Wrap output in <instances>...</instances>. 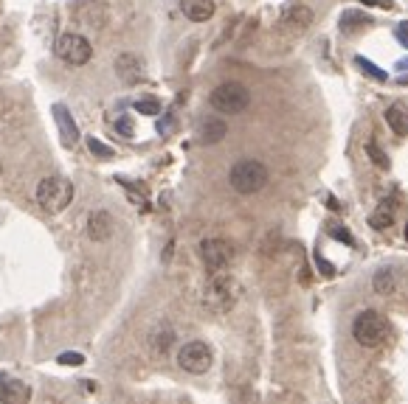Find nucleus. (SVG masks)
<instances>
[{"mask_svg": "<svg viewBox=\"0 0 408 404\" xmlns=\"http://www.w3.org/2000/svg\"><path fill=\"white\" fill-rule=\"evenodd\" d=\"M228 182L237 194H256L268 185V166L262 161H253V158H242L231 166Z\"/></svg>", "mask_w": 408, "mask_h": 404, "instance_id": "obj_1", "label": "nucleus"}, {"mask_svg": "<svg viewBox=\"0 0 408 404\" xmlns=\"http://www.w3.org/2000/svg\"><path fill=\"white\" fill-rule=\"evenodd\" d=\"M352 337L363 348H377L389 337V320L381 312H374V309H366L352 323Z\"/></svg>", "mask_w": 408, "mask_h": 404, "instance_id": "obj_2", "label": "nucleus"}, {"mask_svg": "<svg viewBox=\"0 0 408 404\" xmlns=\"http://www.w3.org/2000/svg\"><path fill=\"white\" fill-rule=\"evenodd\" d=\"M209 104L223 115H237L251 104V90L240 82H223L212 90Z\"/></svg>", "mask_w": 408, "mask_h": 404, "instance_id": "obj_3", "label": "nucleus"}, {"mask_svg": "<svg viewBox=\"0 0 408 404\" xmlns=\"http://www.w3.org/2000/svg\"><path fill=\"white\" fill-rule=\"evenodd\" d=\"M234 303H237L234 278L225 272H214V278L206 284V292H203V306H206L209 312H228Z\"/></svg>", "mask_w": 408, "mask_h": 404, "instance_id": "obj_4", "label": "nucleus"}, {"mask_svg": "<svg viewBox=\"0 0 408 404\" xmlns=\"http://www.w3.org/2000/svg\"><path fill=\"white\" fill-rule=\"evenodd\" d=\"M71 200H73L71 180H65V177H45V180H40V185H37V202L45 211L60 213V211H65L71 205Z\"/></svg>", "mask_w": 408, "mask_h": 404, "instance_id": "obj_5", "label": "nucleus"}, {"mask_svg": "<svg viewBox=\"0 0 408 404\" xmlns=\"http://www.w3.org/2000/svg\"><path fill=\"white\" fill-rule=\"evenodd\" d=\"M54 51L63 62H68V65H73V68L87 65L91 56H93V45L87 43L82 34H60L56 43H54Z\"/></svg>", "mask_w": 408, "mask_h": 404, "instance_id": "obj_6", "label": "nucleus"}, {"mask_svg": "<svg viewBox=\"0 0 408 404\" xmlns=\"http://www.w3.org/2000/svg\"><path fill=\"white\" fill-rule=\"evenodd\" d=\"M212 348L203 343V340H192L178 351V365L186 370V374H206L212 368Z\"/></svg>", "mask_w": 408, "mask_h": 404, "instance_id": "obj_7", "label": "nucleus"}, {"mask_svg": "<svg viewBox=\"0 0 408 404\" xmlns=\"http://www.w3.org/2000/svg\"><path fill=\"white\" fill-rule=\"evenodd\" d=\"M200 259L209 267V272H223L231 264V259H234V250H231V244L225 239H203Z\"/></svg>", "mask_w": 408, "mask_h": 404, "instance_id": "obj_8", "label": "nucleus"}, {"mask_svg": "<svg viewBox=\"0 0 408 404\" xmlns=\"http://www.w3.org/2000/svg\"><path fill=\"white\" fill-rule=\"evenodd\" d=\"M28 396H32V390H28L25 382L9 374H0V401L3 404H28Z\"/></svg>", "mask_w": 408, "mask_h": 404, "instance_id": "obj_9", "label": "nucleus"}, {"mask_svg": "<svg viewBox=\"0 0 408 404\" xmlns=\"http://www.w3.org/2000/svg\"><path fill=\"white\" fill-rule=\"evenodd\" d=\"M87 236L93 241H107L113 236V216L107 211H93L87 216Z\"/></svg>", "mask_w": 408, "mask_h": 404, "instance_id": "obj_10", "label": "nucleus"}, {"mask_svg": "<svg viewBox=\"0 0 408 404\" xmlns=\"http://www.w3.org/2000/svg\"><path fill=\"white\" fill-rule=\"evenodd\" d=\"M181 12L192 23H206V20L214 17L217 3H214V0H181Z\"/></svg>", "mask_w": 408, "mask_h": 404, "instance_id": "obj_11", "label": "nucleus"}, {"mask_svg": "<svg viewBox=\"0 0 408 404\" xmlns=\"http://www.w3.org/2000/svg\"><path fill=\"white\" fill-rule=\"evenodd\" d=\"M54 115H56V127H60L63 143H65V146H76V141H79V130H76V123H73L71 110L56 104V107H54Z\"/></svg>", "mask_w": 408, "mask_h": 404, "instance_id": "obj_12", "label": "nucleus"}, {"mask_svg": "<svg viewBox=\"0 0 408 404\" xmlns=\"http://www.w3.org/2000/svg\"><path fill=\"white\" fill-rule=\"evenodd\" d=\"M228 127L223 118H203L200 127H197V141L200 143H220L225 138Z\"/></svg>", "mask_w": 408, "mask_h": 404, "instance_id": "obj_13", "label": "nucleus"}, {"mask_svg": "<svg viewBox=\"0 0 408 404\" xmlns=\"http://www.w3.org/2000/svg\"><path fill=\"white\" fill-rule=\"evenodd\" d=\"M115 73H119V79L124 82V84H135V82H141V62H138V56H133V54H122L119 59H115Z\"/></svg>", "mask_w": 408, "mask_h": 404, "instance_id": "obj_14", "label": "nucleus"}, {"mask_svg": "<svg viewBox=\"0 0 408 404\" xmlns=\"http://www.w3.org/2000/svg\"><path fill=\"white\" fill-rule=\"evenodd\" d=\"M282 23L290 25V28H307L313 23V9L304 6V3H296V6H290L284 14H282Z\"/></svg>", "mask_w": 408, "mask_h": 404, "instance_id": "obj_15", "label": "nucleus"}, {"mask_svg": "<svg viewBox=\"0 0 408 404\" xmlns=\"http://www.w3.org/2000/svg\"><path fill=\"white\" fill-rule=\"evenodd\" d=\"M386 123L392 127V132H394V135L405 138V135H408V110H405L403 104L389 107V110H386Z\"/></svg>", "mask_w": 408, "mask_h": 404, "instance_id": "obj_16", "label": "nucleus"}, {"mask_svg": "<svg viewBox=\"0 0 408 404\" xmlns=\"http://www.w3.org/2000/svg\"><path fill=\"white\" fill-rule=\"evenodd\" d=\"M392 219H394V205H392L389 200H383L381 205H377V211L369 216V225L377 228V230H383V228L392 225Z\"/></svg>", "mask_w": 408, "mask_h": 404, "instance_id": "obj_17", "label": "nucleus"}, {"mask_svg": "<svg viewBox=\"0 0 408 404\" xmlns=\"http://www.w3.org/2000/svg\"><path fill=\"white\" fill-rule=\"evenodd\" d=\"M394 284H397V278H394V272H392V270H381V272L374 275V289H377V292L389 295V292L394 289Z\"/></svg>", "mask_w": 408, "mask_h": 404, "instance_id": "obj_18", "label": "nucleus"}, {"mask_svg": "<svg viewBox=\"0 0 408 404\" xmlns=\"http://www.w3.org/2000/svg\"><path fill=\"white\" fill-rule=\"evenodd\" d=\"M366 152H369V158H372V163H374L377 169H389V158H386V152L381 149V143H377L374 138L366 143Z\"/></svg>", "mask_w": 408, "mask_h": 404, "instance_id": "obj_19", "label": "nucleus"}, {"mask_svg": "<svg viewBox=\"0 0 408 404\" xmlns=\"http://www.w3.org/2000/svg\"><path fill=\"white\" fill-rule=\"evenodd\" d=\"M172 340H174L172 331H161V334L152 337V343H150V346H152V351H155L158 357H163V354L169 351V346H172Z\"/></svg>", "mask_w": 408, "mask_h": 404, "instance_id": "obj_20", "label": "nucleus"}, {"mask_svg": "<svg viewBox=\"0 0 408 404\" xmlns=\"http://www.w3.org/2000/svg\"><path fill=\"white\" fill-rule=\"evenodd\" d=\"M133 107H135V112H141V115H158V112H161V102H158V99H138Z\"/></svg>", "mask_w": 408, "mask_h": 404, "instance_id": "obj_21", "label": "nucleus"}, {"mask_svg": "<svg viewBox=\"0 0 408 404\" xmlns=\"http://www.w3.org/2000/svg\"><path fill=\"white\" fill-rule=\"evenodd\" d=\"M87 149H91L96 158H113V149L104 146V143H99V138H87Z\"/></svg>", "mask_w": 408, "mask_h": 404, "instance_id": "obj_22", "label": "nucleus"}, {"mask_svg": "<svg viewBox=\"0 0 408 404\" xmlns=\"http://www.w3.org/2000/svg\"><path fill=\"white\" fill-rule=\"evenodd\" d=\"M366 23H369V17H363V14H358V12H349V14H343V20H341V25H343V28L366 25Z\"/></svg>", "mask_w": 408, "mask_h": 404, "instance_id": "obj_23", "label": "nucleus"}, {"mask_svg": "<svg viewBox=\"0 0 408 404\" xmlns=\"http://www.w3.org/2000/svg\"><path fill=\"white\" fill-rule=\"evenodd\" d=\"M358 65H361V68H363V71H366L369 76H374V79H381V82L386 79V73H383L381 68H377V65H372V62H366L363 56H358Z\"/></svg>", "mask_w": 408, "mask_h": 404, "instance_id": "obj_24", "label": "nucleus"}, {"mask_svg": "<svg viewBox=\"0 0 408 404\" xmlns=\"http://www.w3.org/2000/svg\"><path fill=\"white\" fill-rule=\"evenodd\" d=\"M56 359H60V365H82L84 362V357L76 354V351H65V354H60Z\"/></svg>", "mask_w": 408, "mask_h": 404, "instance_id": "obj_25", "label": "nucleus"}, {"mask_svg": "<svg viewBox=\"0 0 408 404\" xmlns=\"http://www.w3.org/2000/svg\"><path fill=\"white\" fill-rule=\"evenodd\" d=\"M115 130H119L124 138H130V135L135 132V130H133V121H130V118H124V115H122L119 121H115Z\"/></svg>", "mask_w": 408, "mask_h": 404, "instance_id": "obj_26", "label": "nucleus"}, {"mask_svg": "<svg viewBox=\"0 0 408 404\" xmlns=\"http://www.w3.org/2000/svg\"><path fill=\"white\" fill-rule=\"evenodd\" d=\"M330 236L332 239H338V241H343V244H352V236H349V230H343V228H330Z\"/></svg>", "mask_w": 408, "mask_h": 404, "instance_id": "obj_27", "label": "nucleus"}, {"mask_svg": "<svg viewBox=\"0 0 408 404\" xmlns=\"http://www.w3.org/2000/svg\"><path fill=\"white\" fill-rule=\"evenodd\" d=\"M397 40L408 48V23H400V28H397Z\"/></svg>", "mask_w": 408, "mask_h": 404, "instance_id": "obj_28", "label": "nucleus"}, {"mask_svg": "<svg viewBox=\"0 0 408 404\" xmlns=\"http://www.w3.org/2000/svg\"><path fill=\"white\" fill-rule=\"evenodd\" d=\"M363 6H381V9H392V0H361Z\"/></svg>", "mask_w": 408, "mask_h": 404, "instance_id": "obj_29", "label": "nucleus"}, {"mask_svg": "<svg viewBox=\"0 0 408 404\" xmlns=\"http://www.w3.org/2000/svg\"><path fill=\"white\" fill-rule=\"evenodd\" d=\"M405 239H408V225H405Z\"/></svg>", "mask_w": 408, "mask_h": 404, "instance_id": "obj_30", "label": "nucleus"}, {"mask_svg": "<svg viewBox=\"0 0 408 404\" xmlns=\"http://www.w3.org/2000/svg\"><path fill=\"white\" fill-rule=\"evenodd\" d=\"M0 174H3V166H0Z\"/></svg>", "mask_w": 408, "mask_h": 404, "instance_id": "obj_31", "label": "nucleus"}]
</instances>
